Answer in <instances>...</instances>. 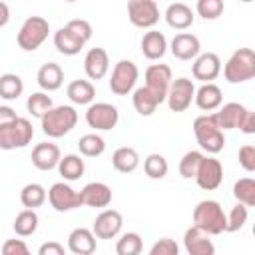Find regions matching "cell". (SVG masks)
I'll list each match as a JSON object with an SVG mask.
<instances>
[{
    "instance_id": "cell-1",
    "label": "cell",
    "mask_w": 255,
    "mask_h": 255,
    "mask_svg": "<svg viewBox=\"0 0 255 255\" xmlns=\"http://www.w3.org/2000/svg\"><path fill=\"white\" fill-rule=\"evenodd\" d=\"M193 133L199 147L211 155L219 153L225 145V135L215 122V114H203L193 120Z\"/></svg>"
},
{
    "instance_id": "cell-2",
    "label": "cell",
    "mask_w": 255,
    "mask_h": 255,
    "mask_svg": "<svg viewBox=\"0 0 255 255\" xmlns=\"http://www.w3.org/2000/svg\"><path fill=\"white\" fill-rule=\"evenodd\" d=\"M193 227L207 235H219L225 231V213L219 201L203 199L193 207Z\"/></svg>"
},
{
    "instance_id": "cell-3",
    "label": "cell",
    "mask_w": 255,
    "mask_h": 255,
    "mask_svg": "<svg viewBox=\"0 0 255 255\" xmlns=\"http://www.w3.org/2000/svg\"><path fill=\"white\" fill-rule=\"evenodd\" d=\"M78 124V112L74 106H54L44 118H42V131L44 135L58 139L70 133Z\"/></svg>"
},
{
    "instance_id": "cell-4",
    "label": "cell",
    "mask_w": 255,
    "mask_h": 255,
    "mask_svg": "<svg viewBox=\"0 0 255 255\" xmlns=\"http://www.w3.org/2000/svg\"><path fill=\"white\" fill-rule=\"evenodd\" d=\"M223 76L229 84H243L255 76V52L251 48L235 50L223 66Z\"/></svg>"
},
{
    "instance_id": "cell-5",
    "label": "cell",
    "mask_w": 255,
    "mask_h": 255,
    "mask_svg": "<svg viewBox=\"0 0 255 255\" xmlns=\"http://www.w3.org/2000/svg\"><path fill=\"white\" fill-rule=\"evenodd\" d=\"M34 137V126L28 118H16L14 122L0 126V149L12 151L26 147Z\"/></svg>"
},
{
    "instance_id": "cell-6",
    "label": "cell",
    "mask_w": 255,
    "mask_h": 255,
    "mask_svg": "<svg viewBox=\"0 0 255 255\" xmlns=\"http://www.w3.org/2000/svg\"><path fill=\"white\" fill-rule=\"evenodd\" d=\"M50 34V22L42 16H30L18 30L16 42L24 52H34L38 50Z\"/></svg>"
},
{
    "instance_id": "cell-7",
    "label": "cell",
    "mask_w": 255,
    "mask_h": 255,
    "mask_svg": "<svg viewBox=\"0 0 255 255\" xmlns=\"http://www.w3.org/2000/svg\"><path fill=\"white\" fill-rule=\"evenodd\" d=\"M139 78V70L135 66V62L131 60H120L114 70H112V76H110V90L116 94V96H128L133 88H135V82Z\"/></svg>"
},
{
    "instance_id": "cell-8",
    "label": "cell",
    "mask_w": 255,
    "mask_h": 255,
    "mask_svg": "<svg viewBox=\"0 0 255 255\" xmlns=\"http://www.w3.org/2000/svg\"><path fill=\"white\" fill-rule=\"evenodd\" d=\"M120 120V112L116 106L108 102H92L86 110V124L96 131H110L116 128Z\"/></svg>"
},
{
    "instance_id": "cell-9",
    "label": "cell",
    "mask_w": 255,
    "mask_h": 255,
    "mask_svg": "<svg viewBox=\"0 0 255 255\" xmlns=\"http://www.w3.org/2000/svg\"><path fill=\"white\" fill-rule=\"evenodd\" d=\"M195 96V86L189 78H177L169 84L167 94H165V102L169 106L171 112H185Z\"/></svg>"
},
{
    "instance_id": "cell-10",
    "label": "cell",
    "mask_w": 255,
    "mask_h": 255,
    "mask_svg": "<svg viewBox=\"0 0 255 255\" xmlns=\"http://www.w3.org/2000/svg\"><path fill=\"white\" fill-rule=\"evenodd\" d=\"M128 16L137 28H153L159 22V6L153 0H129Z\"/></svg>"
},
{
    "instance_id": "cell-11",
    "label": "cell",
    "mask_w": 255,
    "mask_h": 255,
    "mask_svg": "<svg viewBox=\"0 0 255 255\" xmlns=\"http://www.w3.org/2000/svg\"><path fill=\"white\" fill-rule=\"evenodd\" d=\"M195 181L205 191L217 189L221 185V181H223V165H221V161L215 159V157L203 155V159L199 163V169L195 173Z\"/></svg>"
},
{
    "instance_id": "cell-12",
    "label": "cell",
    "mask_w": 255,
    "mask_h": 255,
    "mask_svg": "<svg viewBox=\"0 0 255 255\" xmlns=\"http://www.w3.org/2000/svg\"><path fill=\"white\" fill-rule=\"evenodd\" d=\"M48 201H50V205H52L56 211H60V213L72 211V209H76V207L82 205L80 193H78L76 189H72L68 183H64V181H58V183H54V185L50 187V191H48Z\"/></svg>"
},
{
    "instance_id": "cell-13",
    "label": "cell",
    "mask_w": 255,
    "mask_h": 255,
    "mask_svg": "<svg viewBox=\"0 0 255 255\" xmlns=\"http://www.w3.org/2000/svg\"><path fill=\"white\" fill-rule=\"evenodd\" d=\"M124 219L122 213L116 209H104L92 223V233L98 239H114L122 231Z\"/></svg>"
},
{
    "instance_id": "cell-14",
    "label": "cell",
    "mask_w": 255,
    "mask_h": 255,
    "mask_svg": "<svg viewBox=\"0 0 255 255\" xmlns=\"http://www.w3.org/2000/svg\"><path fill=\"white\" fill-rule=\"evenodd\" d=\"M191 74H193L195 80H199L203 84H213V80L221 74V60H219V56L213 54V52L199 54L193 60Z\"/></svg>"
},
{
    "instance_id": "cell-15",
    "label": "cell",
    "mask_w": 255,
    "mask_h": 255,
    "mask_svg": "<svg viewBox=\"0 0 255 255\" xmlns=\"http://www.w3.org/2000/svg\"><path fill=\"white\" fill-rule=\"evenodd\" d=\"M169 50L177 60H195L201 52V44H199V38L195 34L179 32L173 36Z\"/></svg>"
},
{
    "instance_id": "cell-16",
    "label": "cell",
    "mask_w": 255,
    "mask_h": 255,
    "mask_svg": "<svg viewBox=\"0 0 255 255\" xmlns=\"http://www.w3.org/2000/svg\"><path fill=\"white\" fill-rule=\"evenodd\" d=\"M131 100H133V108L139 116H151L157 110V106L165 102V94L151 90L147 86H141V88L133 90Z\"/></svg>"
},
{
    "instance_id": "cell-17",
    "label": "cell",
    "mask_w": 255,
    "mask_h": 255,
    "mask_svg": "<svg viewBox=\"0 0 255 255\" xmlns=\"http://www.w3.org/2000/svg\"><path fill=\"white\" fill-rule=\"evenodd\" d=\"M60 159H62V153H60V147L56 143L44 141V143H38L32 149V165L36 169H40V171L56 169Z\"/></svg>"
},
{
    "instance_id": "cell-18",
    "label": "cell",
    "mask_w": 255,
    "mask_h": 255,
    "mask_svg": "<svg viewBox=\"0 0 255 255\" xmlns=\"http://www.w3.org/2000/svg\"><path fill=\"white\" fill-rule=\"evenodd\" d=\"M183 247L187 255H215V245L207 233L197 227H189L183 233Z\"/></svg>"
},
{
    "instance_id": "cell-19",
    "label": "cell",
    "mask_w": 255,
    "mask_h": 255,
    "mask_svg": "<svg viewBox=\"0 0 255 255\" xmlns=\"http://www.w3.org/2000/svg\"><path fill=\"white\" fill-rule=\"evenodd\" d=\"M78 193H80L82 205H88V207H108L112 203V189L102 181L86 183Z\"/></svg>"
},
{
    "instance_id": "cell-20",
    "label": "cell",
    "mask_w": 255,
    "mask_h": 255,
    "mask_svg": "<svg viewBox=\"0 0 255 255\" xmlns=\"http://www.w3.org/2000/svg\"><path fill=\"white\" fill-rule=\"evenodd\" d=\"M84 70L90 80H102L110 70V58L104 48H90L84 58Z\"/></svg>"
},
{
    "instance_id": "cell-21",
    "label": "cell",
    "mask_w": 255,
    "mask_h": 255,
    "mask_svg": "<svg viewBox=\"0 0 255 255\" xmlns=\"http://www.w3.org/2000/svg\"><path fill=\"white\" fill-rule=\"evenodd\" d=\"M247 108L239 102H227L219 108V112H215V122L219 126V129H237L241 120L245 118Z\"/></svg>"
},
{
    "instance_id": "cell-22",
    "label": "cell",
    "mask_w": 255,
    "mask_h": 255,
    "mask_svg": "<svg viewBox=\"0 0 255 255\" xmlns=\"http://www.w3.org/2000/svg\"><path fill=\"white\" fill-rule=\"evenodd\" d=\"M68 249L74 255H92L96 251V235L88 227H76L68 235Z\"/></svg>"
},
{
    "instance_id": "cell-23",
    "label": "cell",
    "mask_w": 255,
    "mask_h": 255,
    "mask_svg": "<svg viewBox=\"0 0 255 255\" xmlns=\"http://www.w3.org/2000/svg\"><path fill=\"white\" fill-rule=\"evenodd\" d=\"M171 82H173V76H171V68L167 64H151L145 70V86L151 90L167 94V88Z\"/></svg>"
},
{
    "instance_id": "cell-24",
    "label": "cell",
    "mask_w": 255,
    "mask_h": 255,
    "mask_svg": "<svg viewBox=\"0 0 255 255\" xmlns=\"http://www.w3.org/2000/svg\"><path fill=\"white\" fill-rule=\"evenodd\" d=\"M36 80H38V86L44 90V92H54L62 86L64 82V70L60 68V64L56 62H48V64H42L38 74H36Z\"/></svg>"
},
{
    "instance_id": "cell-25",
    "label": "cell",
    "mask_w": 255,
    "mask_h": 255,
    "mask_svg": "<svg viewBox=\"0 0 255 255\" xmlns=\"http://www.w3.org/2000/svg\"><path fill=\"white\" fill-rule=\"evenodd\" d=\"M193 102L197 104L199 110L203 112H211V110H217L223 102V96H221V88L215 86V84H201L197 90H195V96H193Z\"/></svg>"
},
{
    "instance_id": "cell-26",
    "label": "cell",
    "mask_w": 255,
    "mask_h": 255,
    "mask_svg": "<svg viewBox=\"0 0 255 255\" xmlns=\"http://www.w3.org/2000/svg\"><path fill=\"white\" fill-rule=\"evenodd\" d=\"M141 52L147 60H159L165 56L167 52V40L163 36V32L157 30H149L143 34L141 38Z\"/></svg>"
},
{
    "instance_id": "cell-27",
    "label": "cell",
    "mask_w": 255,
    "mask_h": 255,
    "mask_svg": "<svg viewBox=\"0 0 255 255\" xmlns=\"http://www.w3.org/2000/svg\"><path fill=\"white\" fill-rule=\"evenodd\" d=\"M165 22L173 30H187L193 24V12L183 2H173L165 10Z\"/></svg>"
},
{
    "instance_id": "cell-28",
    "label": "cell",
    "mask_w": 255,
    "mask_h": 255,
    "mask_svg": "<svg viewBox=\"0 0 255 255\" xmlns=\"http://www.w3.org/2000/svg\"><path fill=\"white\" fill-rule=\"evenodd\" d=\"M54 46H56V50H58L60 54H64V56H76V54H80V50L86 46V42L80 40L68 26H64V28H60V30L54 34Z\"/></svg>"
},
{
    "instance_id": "cell-29",
    "label": "cell",
    "mask_w": 255,
    "mask_h": 255,
    "mask_svg": "<svg viewBox=\"0 0 255 255\" xmlns=\"http://www.w3.org/2000/svg\"><path fill=\"white\" fill-rule=\"evenodd\" d=\"M70 102L78 104V106H90L96 98V88L90 80H74L68 84V90H66Z\"/></svg>"
},
{
    "instance_id": "cell-30",
    "label": "cell",
    "mask_w": 255,
    "mask_h": 255,
    "mask_svg": "<svg viewBox=\"0 0 255 255\" xmlns=\"http://www.w3.org/2000/svg\"><path fill=\"white\" fill-rule=\"evenodd\" d=\"M112 165L116 171L120 173H131L137 169L139 165V153L133 149V147H118L114 153H112Z\"/></svg>"
},
{
    "instance_id": "cell-31",
    "label": "cell",
    "mask_w": 255,
    "mask_h": 255,
    "mask_svg": "<svg viewBox=\"0 0 255 255\" xmlns=\"http://www.w3.org/2000/svg\"><path fill=\"white\" fill-rule=\"evenodd\" d=\"M84 169H86L84 159H82L80 155H76V153L64 155V157L60 159V163H58V173H60L66 181H76V179H80V177L84 175Z\"/></svg>"
},
{
    "instance_id": "cell-32",
    "label": "cell",
    "mask_w": 255,
    "mask_h": 255,
    "mask_svg": "<svg viewBox=\"0 0 255 255\" xmlns=\"http://www.w3.org/2000/svg\"><path fill=\"white\" fill-rule=\"evenodd\" d=\"M46 199H48V191L40 183H28L20 191V201L26 209H36V207L44 205Z\"/></svg>"
},
{
    "instance_id": "cell-33",
    "label": "cell",
    "mask_w": 255,
    "mask_h": 255,
    "mask_svg": "<svg viewBox=\"0 0 255 255\" xmlns=\"http://www.w3.org/2000/svg\"><path fill=\"white\" fill-rule=\"evenodd\" d=\"M24 92V82L18 74H2L0 76V98L4 100H18Z\"/></svg>"
},
{
    "instance_id": "cell-34",
    "label": "cell",
    "mask_w": 255,
    "mask_h": 255,
    "mask_svg": "<svg viewBox=\"0 0 255 255\" xmlns=\"http://www.w3.org/2000/svg\"><path fill=\"white\" fill-rule=\"evenodd\" d=\"M233 197L237 199V203L245 207H253L255 205V179L251 177L237 179L233 183Z\"/></svg>"
},
{
    "instance_id": "cell-35",
    "label": "cell",
    "mask_w": 255,
    "mask_h": 255,
    "mask_svg": "<svg viewBox=\"0 0 255 255\" xmlns=\"http://www.w3.org/2000/svg\"><path fill=\"white\" fill-rule=\"evenodd\" d=\"M38 221H40V219H38L36 209H24V211H20V213L16 215V219H14V231H16V235L28 237V235L36 233Z\"/></svg>"
},
{
    "instance_id": "cell-36",
    "label": "cell",
    "mask_w": 255,
    "mask_h": 255,
    "mask_svg": "<svg viewBox=\"0 0 255 255\" xmlns=\"http://www.w3.org/2000/svg\"><path fill=\"white\" fill-rule=\"evenodd\" d=\"M141 249H143V239L135 231H128V233L120 235V239L116 241L118 255H139Z\"/></svg>"
},
{
    "instance_id": "cell-37",
    "label": "cell",
    "mask_w": 255,
    "mask_h": 255,
    "mask_svg": "<svg viewBox=\"0 0 255 255\" xmlns=\"http://www.w3.org/2000/svg\"><path fill=\"white\" fill-rule=\"evenodd\" d=\"M26 108H28L30 116L42 120V118L54 108V102H52V98H50L46 92H34V94L28 96V100H26Z\"/></svg>"
},
{
    "instance_id": "cell-38",
    "label": "cell",
    "mask_w": 255,
    "mask_h": 255,
    "mask_svg": "<svg viewBox=\"0 0 255 255\" xmlns=\"http://www.w3.org/2000/svg\"><path fill=\"white\" fill-rule=\"evenodd\" d=\"M78 149L84 157H98L106 151V141L98 133H86L78 139Z\"/></svg>"
},
{
    "instance_id": "cell-39",
    "label": "cell",
    "mask_w": 255,
    "mask_h": 255,
    "mask_svg": "<svg viewBox=\"0 0 255 255\" xmlns=\"http://www.w3.org/2000/svg\"><path fill=\"white\" fill-rule=\"evenodd\" d=\"M167 159L161 153H149L143 161V171L149 179H163L167 175Z\"/></svg>"
},
{
    "instance_id": "cell-40",
    "label": "cell",
    "mask_w": 255,
    "mask_h": 255,
    "mask_svg": "<svg viewBox=\"0 0 255 255\" xmlns=\"http://www.w3.org/2000/svg\"><path fill=\"white\" fill-rule=\"evenodd\" d=\"M201 159H203V153L201 151H197V149L187 151L181 157V161H179V173H181V177H185V179H191L193 177L195 179V173L199 169Z\"/></svg>"
},
{
    "instance_id": "cell-41",
    "label": "cell",
    "mask_w": 255,
    "mask_h": 255,
    "mask_svg": "<svg viewBox=\"0 0 255 255\" xmlns=\"http://www.w3.org/2000/svg\"><path fill=\"white\" fill-rule=\"evenodd\" d=\"M247 207L241 205V203H235L229 211V215H225V231L233 233V231H239L245 223H247Z\"/></svg>"
},
{
    "instance_id": "cell-42",
    "label": "cell",
    "mask_w": 255,
    "mask_h": 255,
    "mask_svg": "<svg viewBox=\"0 0 255 255\" xmlns=\"http://www.w3.org/2000/svg\"><path fill=\"white\" fill-rule=\"evenodd\" d=\"M195 10L203 20H215L223 14L225 6H223V0H199L195 4Z\"/></svg>"
},
{
    "instance_id": "cell-43",
    "label": "cell",
    "mask_w": 255,
    "mask_h": 255,
    "mask_svg": "<svg viewBox=\"0 0 255 255\" xmlns=\"http://www.w3.org/2000/svg\"><path fill=\"white\" fill-rule=\"evenodd\" d=\"M149 255H179V245L171 237H161L151 245Z\"/></svg>"
},
{
    "instance_id": "cell-44",
    "label": "cell",
    "mask_w": 255,
    "mask_h": 255,
    "mask_svg": "<svg viewBox=\"0 0 255 255\" xmlns=\"http://www.w3.org/2000/svg\"><path fill=\"white\" fill-rule=\"evenodd\" d=\"M237 157H239V165L245 171H255V145H251V143L241 145Z\"/></svg>"
},
{
    "instance_id": "cell-45",
    "label": "cell",
    "mask_w": 255,
    "mask_h": 255,
    "mask_svg": "<svg viewBox=\"0 0 255 255\" xmlns=\"http://www.w3.org/2000/svg\"><path fill=\"white\" fill-rule=\"evenodd\" d=\"M80 40H84V42H88L90 38H92V26H90V22L88 20H82V18H76V20H70L68 24H66Z\"/></svg>"
},
{
    "instance_id": "cell-46",
    "label": "cell",
    "mask_w": 255,
    "mask_h": 255,
    "mask_svg": "<svg viewBox=\"0 0 255 255\" xmlns=\"http://www.w3.org/2000/svg\"><path fill=\"white\" fill-rule=\"evenodd\" d=\"M2 255H32L22 239H6L2 245Z\"/></svg>"
},
{
    "instance_id": "cell-47",
    "label": "cell",
    "mask_w": 255,
    "mask_h": 255,
    "mask_svg": "<svg viewBox=\"0 0 255 255\" xmlns=\"http://www.w3.org/2000/svg\"><path fill=\"white\" fill-rule=\"evenodd\" d=\"M38 255H66V251H64V245L62 243H58V241H46V243L40 245Z\"/></svg>"
},
{
    "instance_id": "cell-48",
    "label": "cell",
    "mask_w": 255,
    "mask_h": 255,
    "mask_svg": "<svg viewBox=\"0 0 255 255\" xmlns=\"http://www.w3.org/2000/svg\"><path fill=\"white\" fill-rule=\"evenodd\" d=\"M237 129H239V131H243V133H247V135L255 133V114L247 110V114H245V118L241 120V124H239V128H237Z\"/></svg>"
},
{
    "instance_id": "cell-49",
    "label": "cell",
    "mask_w": 255,
    "mask_h": 255,
    "mask_svg": "<svg viewBox=\"0 0 255 255\" xmlns=\"http://www.w3.org/2000/svg\"><path fill=\"white\" fill-rule=\"evenodd\" d=\"M18 118L16 110L12 106H0V126H6Z\"/></svg>"
},
{
    "instance_id": "cell-50",
    "label": "cell",
    "mask_w": 255,
    "mask_h": 255,
    "mask_svg": "<svg viewBox=\"0 0 255 255\" xmlns=\"http://www.w3.org/2000/svg\"><path fill=\"white\" fill-rule=\"evenodd\" d=\"M10 22V8L6 2H0V28H4Z\"/></svg>"
}]
</instances>
